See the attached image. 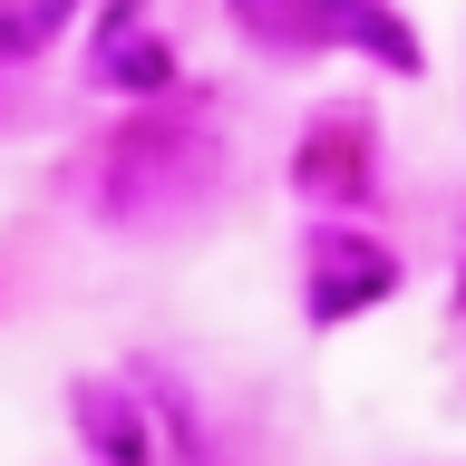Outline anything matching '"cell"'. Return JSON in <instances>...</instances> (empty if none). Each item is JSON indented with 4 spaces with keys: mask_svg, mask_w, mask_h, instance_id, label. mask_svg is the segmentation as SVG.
Segmentation results:
<instances>
[{
    "mask_svg": "<svg viewBox=\"0 0 466 466\" xmlns=\"http://www.w3.org/2000/svg\"><path fill=\"white\" fill-rule=\"evenodd\" d=\"M195 127H137V137L116 146V175H107V214L116 224H175V214H195L204 185H214V166H185L175 175V156H195Z\"/></svg>",
    "mask_w": 466,
    "mask_h": 466,
    "instance_id": "obj_1",
    "label": "cell"
},
{
    "mask_svg": "<svg viewBox=\"0 0 466 466\" xmlns=\"http://www.w3.org/2000/svg\"><path fill=\"white\" fill-rule=\"evenodd\" d=\"M78 437L97 466H156V418H146V389H116V379H78Z\"/></svg>",
    "mask_w": 466,
    "mask_h": 466,
    "instance_id": "obj_3",
    "label": "cell"
},
{
    "mask_svg": "<svg viewBox=\"0 0 466 466\" xmlns=\"http://www.w3.org/2000/svg\"><path fill=\"white\" fill-rule=\"evenodd\" d=\"M389 291H399V253H389L379 233L311 224V243H301V301H311V320H360V311H379Z\"/></svg>",
    "mask_w": 466,
    "mask_h": 466,
    "instance_id": "obj_2",
    "label": "cell"
},
{
    "mask_svg": "<svg viewBox=\"0 0 466 466\" xmlns=\"http://www.w3.org/2000/svg\"><path fill=\"white\" fill-rule=\"evenodd\" d=\"M97 78H107V87H146V97L175 78L166 39L146 29V0H116V10H107V29H97Z\"/></svg>",
    "mask_w": 466,
    "mask_h": 466,
    "instance_id": "obj_4",
    "label": "cell"
},
{
    "mask_svg": "<svg viewBox=\"0 0 466 466\" xmlns=\"http://www.w3.org/2000/svg\"><path fill=\"white\" fill-rule=\"evenodd\" d=\"M58 20H68V0H29V10H0V58H10V49H39Z\"/></svg>",
    "mask_w": 466,
    "mask_h": 466,
    "instance_id": "obj_5",
    "label": "cell"
}]
</instances>
